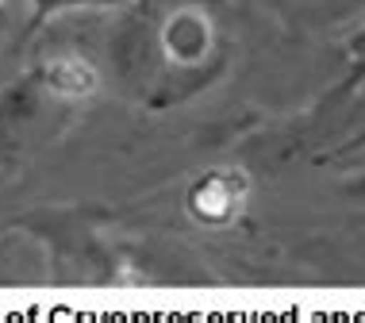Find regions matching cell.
I'll return each instance as SVG.
<instances>
[{"label": "cell", "instance_id": "1", "mask_svg": "<svg viewBox=\"0 0 365 323\" xmlns=\"http://www.w3.org/2000/svg\"><path fill=\"white\" fill-rule=\"evenodd\" d=\"M196 200H212V204H200L204 212H220V208H231V193L223 189V181H212V185H208V189H204V193H200V197H196Z\"/></svg>", "mask_w": 365, "mask_h": 323}]
</instances>
